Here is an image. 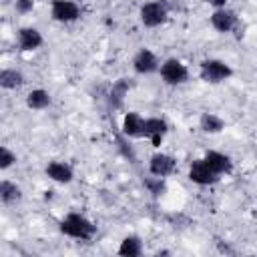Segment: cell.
Masks as SVG:
<instances>
[{"mask_svg":"<svg viewBox=\"0 0 257 257\" xmlns=\"http://www.w3.org/2000/svg\"><path fill=\"white\" fill-rule=\"evenodd\" d=\"M58 231L70 239H76V241H92L96 235V225L86 215L70 211L60 219Z\"/></svg>","mask_w":257,"mask_h":257,"instance_id":"1","label":"cell"},{"mask_svg":"<svg viewBox=\"0 0 257 257\" xmlns=\"http://www.w3.org/2000/svg\"><path fill=\"white\" fill-rule=\"evenodd\" d=\"M231 76H233L231 64L221 58H205L199 64V78L207 84H221Z\"/></svg>","mask_w":257,"mask_h":257,"instance_id":"2","label":"cell"},{"mask_svg":"<svg viewBox=\"0 0 257 257\" xmlns=\"http://www.w3.org/2000/svg\"><path fill=\"white\" fill-rule=\"evenodd\" d=\"M169 14H171V10L165 0H149L139 10V18L145 28H157V26L165 24L169 20Z\"/></svg>","mask_w":257,"mask_h":257,"instance_id":"3","label":"cell"},{"mask_svg":"<svg viewBox=\"0 0 257 257\" xmlns=\"http://www.w3.org/2000/svg\"><path fill=\"white\" fill-rule=\"evenodd\" d=\"M159 74H161V80L169 86H181L189 80V68L183 60L179 58H167L161 62V68H159Z\"/></svg>","mask_w":257,"mask_h":257,"instance_id":"4","label":"cell"},{"mask_svg":"<svg viewBox=\"0 0 257 257\" xmlns=\"http://www.w3.org/2000/svg\"><path fill=\"white\" fill-rule=\"evenodd\" d=\"M50 16L54 22L70 24L82 16V10L76 0H52L50 2Z\"/></svg>","mask_w":257,"mask_h":257,"instance_id":"5","label":"cell"},{"mask_svg":"<svg viewBox=\"0 0 257 257\" xmlns=\"http://www.w3.org/2000/svg\"><path fill=\"white\" fill-rule=\"evenodd\" d=\"M187 177H189L191 183H195V185H199V187H211V185H215V183L221 181V175H217V173L205 163L203 157H201V159H195V161L189 165Z\"/></svg>","mask_w":257,"mask_h":257,"instance_id":"6","label":"cell"},{"mask_svg":"<svg viewBox=\"0 0 257 257\" xmlns=\"http://www.w3.org/2000/svg\"><path fill=\"white\" fill-rule=\"evenodd\" d=\"M209 22H211L213 30H217L219 34H229L239 26V16H237L235 10L225 6V8L213 10L211 16H209Z\"/></svg>","mask_w":257,"mask_h":257,"instance_id":"7","label":"cell"},{"mask_svg":"<svg viewBox=\"0 0 257 257\" xmlns=\"http://www.w3.org/2000/svg\"><path fill=\"white\" fill-rule=\"evenodd\" d=\"M177 169V161L173 155L169 153H163V151H157L151 155L149 159V175H155V177H171Z\"/></svg>","mask_w":257,"mask_h":257,"instance_id":"8","label":"cell"},{"mask_svg":"<svg viewBox=\"0 0 257 257\" xmlns=\"http://www.w3.org/2000/svg\"><path fill=\"white\" fill-rule=\"evenodd\" d=\"M159 68H161V60L151 48H141L133 56V70L137 74H143V76L153 74V72H159Z\"/></svg>","mask_w":257,"mask_h":257,"instance_id":"9","label":"cell"},{"mask_svg":"<svg viewBox=\"0 0 257 257\" xmlns=\"http://www.w3.org/2000/svg\"><path fill=\"white\" fill-rule=\"evenodd\" d=\"M167 133H169V122L163 116H149V118H145V133H143V137L149 139L155 149H159L163 145Z\"/></svg>","mask_w":257,"mask_h":257,"instance_id":"10","label":"cell"},{"mask_svg":"<svg viewBox=\"0 0 257 257\" xmlns=\"http://www.w3.org/2000/svg\"><path fill=\"white\" fill-rule=\"evenodd\" d=\"M16 42H18V48L22 52H34L44 44V36L34 26H22L16 32Z\"/></svg>","mask_w":257,"mask_h":257,"instance_id":"11","label":"cell"},{"mask_svg":"<svg viewBox=\"0 0 257 257\" xmlns=\"http://www.w3.org/2000/svg\"><path fill=\"white\" fill-rule=\"evenodd\" d=\"M203 159H205V163H207L217 175H221V177L233 173V161H231V157L225 155V153H221V151L211 149V151H207V153L203 155Z\"/></svg>","mask_w":257,"mask_h":257,"instance_id":"12","label":"cell"},{"mask_svg":"<svg viewBox=\"0 0 257 257\" xmlns=\"http://www.w3.org/2000/svg\"><path fill=\"white\" fill-rule=\"evenodd\" d=\"M120 128H122V135H124V137L141 139L143 133H145V116H143L141 112H137V110H128V112H124V116H122Z\"/></svg>","mask_w":257,"mask_h":257,"instance_id":"13","label":"cell"},{"mask_svg":"<svg viewBox=\"0 0 257 257\" xmlns=\"http://www.w3.org/2000/svg\"><path fill=\"white\" fill-rule=\"evenodd\" d=\"M44 173H46V177H48L50 181L60 183V185H68V183L74 179L72 167H70L68 163H64V161H50V163L46 165Z\"/></svg>","mask_w":257,"mask_h":257,"instance_id":"14","label":"cell"},{"mask_svg":"<svg viewBox=\"0 0 257 257\" xmlns=\"http://www.w3.org/2000/svg\"><path fill=\"white\" fill-rule=\"evenodd\" d=\"M131 88H133V78H128V76L116 78L110 84V88H108V102H110V106L112 108H120Z\"/></svg>","mask_w":257,"mask_h":257,"instance_id":"15","label":"cell"},{"mask_svg":"<svg viewBox=\"0 0 257 257\" xmlns=\"http://www.w3.org/2000/svg\"><path fill=\"white\" fill-rule=\"evenodd\" d=\"M199 128H201L205 135H219V133H223V128H225V120H223L217 112L205 110V112H201V116H199Z\"/></svg>","mask_w":257,"mask_h":257,"instance_id":"16","label":"cell"},{"mask_svg":"<svg viewBox=\"0 0 257 257\" xmlns=\"http://www.w3.org/2000/svg\"><path fill=\"white\" fill-rule=\"evenodd\" d=\"M116 253L120 257H141L145 253V247H143V239L139 235H126L122 237Z\"/></svg>","mask_w":257,"mask_h":257,"instance_id":"17","label":"cell"},{"mask_svg":"<svg viewBox=\"0 0 257 257\" xmlns=\"http://www.w3.org/2000/svg\"><path fill=\"white\" fill-rule=\"evenodd\" d=\"M52 104V96L48 90L44 88H32L28 94H26V106L30 110H44Z\"/></svg>","mask_w":257,"mask_h":257,"instance_id":"18","label":"cell"},{"mask_svg":"<svg viewBox=\"0 0 257 257\" xmlns=\"http://www.w3.org/2000/svg\"><path fill=\"white\" fill-rule=\"evenodd\" d=\"M0 201L4 205H16L22 201V189L20 185H16L14 181L2 179L0 181Z\"/></svg>","mask_w":257,"mask_h":257,"instance_id":"19","label":"cell"},{"mask_svg":"<svg viewBox=\"0 0 257 257\" xmlns=\"http://www.w3.org/2000/svg\"><path fill=\"white\" fill-rule=\"evenodd\" d=\"M24 84V74L16 68H2L0 70V86L4 90H16Z\"/></svg>","mask_w":257,"mask_h":257,"instance_id":"20","label":"cell"},{"mask_svg":"<svg viewBox=\"0 0 257 257\" xmlns=\"http://www.w3.org/2000/svg\"><path fill=\"white\" fill-rule=\"evenodd\" d=\"M143 185H145V189H147L153 197H163V195L167 193V179H163V177L151 175V177H147V179L143 181Z\"/></svg>","mask_w":257,"mask_h":257,"instance_id":"21","label":"cell"},{"mask_svg":"<svg viewBox=\"0 0 257 257\" xmlns=\"http://www.w3.org/2000/svg\"><path fill=\"white\" fill-rule=\"evenodd\" d=\"M14 165H16V153L8 149L6 145H2L0 147V171H8Z\"/></svg>","mask_w":257,"mask_h":257,"instance_id":"22","label":"cell"},{"mask_svg":"<svg viewBox=\"0 0 257 257\" xmlns=\"http://www.w3.org/2000/svg\"><path fill=\"white\" fill-rule=\"evenodd\" d=\"M14 10L18 14H30L34 10V0H14Z\"/></svg>","mask_w":257,"mask_h":257,"instance_id":"23","label":"cell"},{"mask_svg":"<svg viewBox=\"0 0 257 257\" xmlns=\"http://www.w3.org/2000/svg\"><path fill=\"white\" fill-rule=\"evenodd\" d=\"M203 2H205L207 6H211L213 10H217V8H225L229 0H203Z\"/></svg>","mask_w":257,"mask_h":257,"instance_id":"24","label":"cell"}]
</instances>
